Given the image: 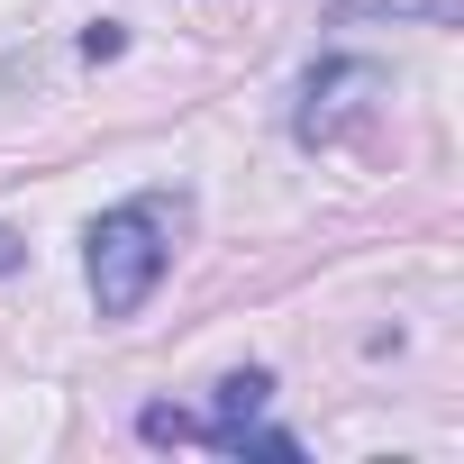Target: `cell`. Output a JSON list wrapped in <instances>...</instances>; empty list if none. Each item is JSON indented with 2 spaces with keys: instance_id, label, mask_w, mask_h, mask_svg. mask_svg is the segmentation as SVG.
<instances>
[{
  "instance_id": "2",
  "label": "cell",
  "mask_w": 464,
  "mask_h": 464,
  "mask_svg": "<svg viewBox=\"0 0 464 464\" xmlns=\"http://www.w3.org/2000/svg\"><path fill=\"white\" fill-rule=\"evenodd\" d=\"M364 82H382V64H319V73L301 82V110H292L301 146H328V137L346 128V110H364V101H346V92H364Z\"/></svg>"
},
{
  "instance_id": "7",
  "label": "cell",
  "mask_w": 464,
  "mask_h": 464,
  "mask_svg": "<svg viewBox=\"0 0 464 464\" xmlns=\"http://www.w3.org/2000/svg\"><path fill=\"white\" fill-rule=\"evenodd\" d=\"M19 265H28V246H19V237H10V227H0V283H10V274H19Z\"/></svg>"
},
{
  "instance_id": "1",
  "label": "cell",
  "mask_w": 464,
  "mask_h": 464,
  "mask_svg": "<svg viewBox=\"0 0 464 464\" xmlns=\"http://www.w3.org/2000/svg\"><path fill=\"white\" fill-rule=\"evenodd\" d=\"M173 227H182V200H164V191L119 200V209L92 218V256H82V274H92L101 319H137V310L155 301V283H164V265H173Z\"/></svg>"
},
{
  "instance_id": "5",
  "label": "cell",
  "mask_w": 464,
  "mask_h": 464,
  "mask_svg": "<svg viewBox=\"0 0 464 464\" xmlns=\"http://www.w3.org/2000/svg\"><path fill=\"white\" fill-rule=\"evenodd\" d=\"M137 428H146V437H155V446H182V437H191V419H182V410H146V419H137Z\"/></svg>"
},
{
  "instance_id": "3",
  "label": "cell",
  "mask_w": 464,
  "mask_h": 464,
  "mask_svg": "<svg viewBox=\"0 0 464 464\" xmlns=\"http://www.w3.org/2000/svg\"><path fill=\"white\" fill-rule=\"evenodd\" d=\"M265 401H274V373H256V364H246V373H227V382H218V401H209V419H191V437L227 455V437L256 428V419H265Z\"/></svg>"
},
{
  "instance_id": "4",
  "label": "cell",
  "mask_w": 464,
  "mask_h": 464,
  "mask_svg": "<svg viewBox=\"0 0 464 464\" xmlns=\"http://www.w3.org/2000/svg\"><path fill=\"white\" fill-rule=\"evenodd\" d=\"M337 19H419V28H455L464 0H337Z\"/></svg>"
},
{
  "instance_id": "6",
  "label": "cell",
  "mask_w": 464,
  "mask_h": 464,
  "mask_svg": "<svg viewBox=\"0 0 464 464\" xmlns=\"http://www.w3.org/2000/svg\"><path fill=\"white\" fill-rule=\"evenodd\" d=\"M119 46H128V28H110V19H101V28H82V55H92V64H110Z\"/></svg>"
}]
</instances>
